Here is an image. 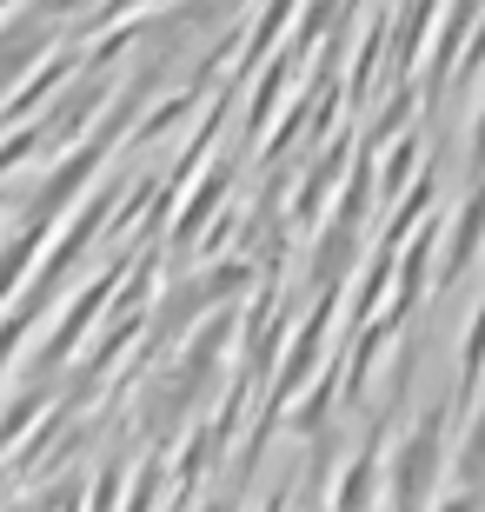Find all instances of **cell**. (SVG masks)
Here are the masks:
<instances>
[{
    "instance_id": "obj_1",
    "label": "cell",
    "mask_w": 485,
    "mask_h": 512,
    "mask_svg": "<svg viewBox=\"0 0 485 512\" xmlns=\"http://www.w3.org/2000/svg\"><path fill=\"white\" fill-rule=\"evenodd\" d=\"M459 473H466V479H479V473H485V419H479V433H472L466 459H459Z\"/></svg>"
}]
</instances>
